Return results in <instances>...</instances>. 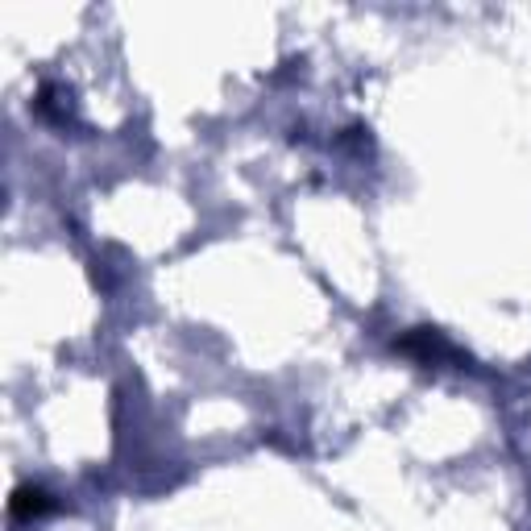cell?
Masks as SVG:
<instances>
[{
    "label": "cell",
    "instance_id": "1",
    "mask_svg": "<svg viewBox=\"0 0 531 531\" xmlns=\"http://www.w3.org/2000/svg\"><path fill=\"white\" fill-rule=\"evenodd\" d=\"M50 502H46L42 486H22L13 494V519H33V515H46Z\"/></svg>",
    "mask_w": 531,
    "mask_h": 531
}]
</instances>
